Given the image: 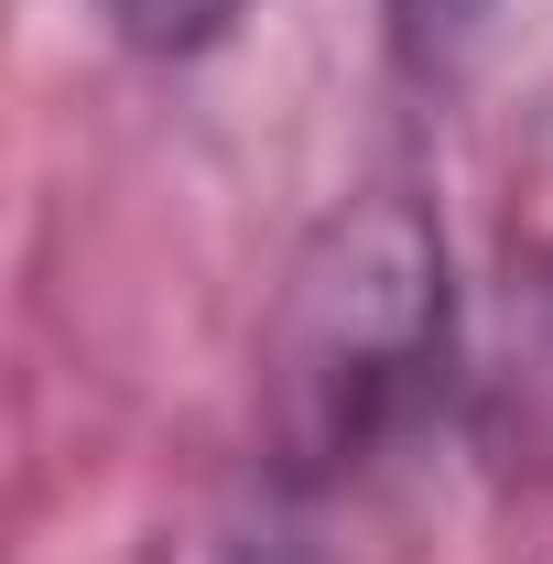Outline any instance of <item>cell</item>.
Instances as JSON below:
<instances>
[{"label":"cell","instance_id":"3","mask_svg":"<svg viewBox=\"0 0 553 564\" xmlns=\"http://www.w3.org/2000/svg\"><path fill=\"white\" fill-rule=\"evenodd\" d=\"M196 564H315V554H304V543H293L282 521H239V532H217Z\"/></svg>","mask_w":553,"mask_h":564},{"label":"cell","instance_id":"1","mask_svg":"<svg viewBox=\"0 0 553 564\" xmlns=\"http://www.w3.org/2000/svg\"><path fill=\"white\" fill-rule=\"evenodd\" d=\"M456 272L413 185L347 196L304 228L261 315V467L282 489H337L445 391Z\"/></svg>","mask_w":553,"mask_h":564},{"label":"cell","instance_id":"2","mask_svg":"<svg viewBox=\"0 0 553 564\" xmlns=\"http://www.w3.org/2000/svg\"><path fill=\"white\" fill-rule=\"evenodd\" d=\"M239 11H250V0H98V22H109L131 55H207Z\"/></svg>","mask_w":553,"mask_h":564}]
</instances>
